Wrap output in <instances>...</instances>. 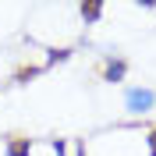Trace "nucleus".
I'll return each mask as SVG.
<instances>
[{"mask_svg":"<svg viewBox=\"0 0 156 156\" xmlns=\"http://www.w3.org/2000/svg\"><path fill=\"white\" fill-rule=\"evenodd\" d=\"M124 71H128L124 60H110V64H107V82H121V78H124Z\"/></svg>","mask_w":156,"mask_h":156,"instance_id":"obj_2","label":"nucleus"},{"mask_svg":"<svg viewBox=\"0 0 156 156\" xmlns=\"http://www.w3.org/2000/svg\"><path fill=\"white\" fill-rule=\"evenodd\" d=\"M99 11H103V7H99V4H82V18L96 21V18H99Z\"/></svg>","mask_w":156,"mask_h":156,"instance_id":"obj_4","label":"nucleus"},{"mask_svg":"<svg viewBox=\"0 0 156 156\" xmlns=\"http://www.w3.org/2000/svg\"><path fill=\"white\" fill-rule=\"evenodd\" d=\"M153 103H156L153 89H131V92H128V110H131V114H146Z\"/></svg>","mask_w":156,"mask_h":156,"instance_id":"obj_1","label":"nucleus"},{"mask_svg":"<svg viewBox=\"0 0 156 156\" xmlns=\"http://www.w3.org/2000/svg\"><path fill=\"white\" fill-rule=\"evenodd\" d=\"M149 153L156 156V131H149Z\"/></svg>","mask_w":156,"mask_h":156,"instance_id":"obj_6","label":"nucleus"},{"mask_svg":"<svg viewBox=\"0 0 156 156\" xmlns=\"http://www.w3.org/2000/svg\"><path fill=\"white\" fill-rule=\"evenodd\" d=\"M29 149H32L29 138H14V142L7 146V156H29Z\"/></svg>","mask_w":156,"mask_h":156,"instance_id":"obj_3","label":"nucleus"},{"mask_svg":"<svg viewBox=\"0 0 156 156\" xmlns=\"http://www.w3.org/2000/svg\"><path fill=\"white\" fill-rule=\"evenodd\" d=\"M53 153H57V156H64V142H60V138H53Z\"/></svg>","mask_w":156,"mask_h":156,"instance_id":"obj_5","label":"nucleus"}]
</instances>
